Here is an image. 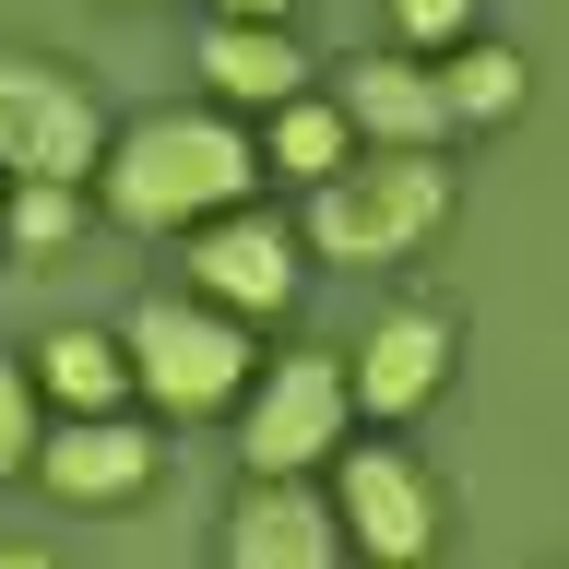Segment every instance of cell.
<instances>
[{
    "label": "cell",
    "mask_w": 569,
    "mask_h": 569,
    "mask_svg": "<svg viewBox=\"0 0 569 569\" xmlns=\"http://www.w3.org/2000/svg\"><path fill=\"white\" fill-rule=\"evenodd\" d=\"M345 416H356L345 368H332V356H284V368H249L238 451H249V475H309V462L345 451Z\"/></svg>",
    "instance_id": "277c9868"
},
{
    "label": "cell",
    "mask_w": 569,
    "mask_h": 569,
    "mask_svg": "<svg viewBox=\"0 0 569 569\" xmlns=\"http://www.w3.org/2000/svg\"><path fill=\"white\" fill-rule=\"evenodd\" d=\"M356 119V142H451V107H439V71L427 60H345V96H332Z\"/></svg>",
    "instance_id": "8fae6325"
},
{
    "label": "cell",
    "mask_w": 569,
    "mask_h": 569,
    "mask_svg": "<svg viewBox=\"0 0 569 569\" xmlns=\"http://www.w3.org/2000/svg\"><path fill=\"white\" fill-rule=\"evenodd\" d=\"M202 83H213V96H238V107H273V96L309 83V48H297V24H273V12H213Z\"/></svg>",
    "instance_id": "7c38bea8"
},
{
    "label": "cell",
    "mask_w": 569,
    "mask_h": 569,
    "mask_svg": "<svg viewBox=\"0 0 569 569\" xmlns=\"http://www.w3.org/2000/svg\"><path fill=\"white\" fill-rule=\"evenodd\" d=\"M249 178H261V142L226 119V107H167V119H142V131L107 142V213L131 226V238H178V226H202V213L249 202Z\"/></svg>",
    "instance_id": "6da1fadb"
},
{
    "label": "cell",
    "mask_w": 569,
    "mask_h": 569,
    "mask_svg": "<svg viewBox=\"0 0 569 569\" xmlns=\"http://www.w3.org/2000/svg\"><path fill=\"white\" fill-rule=\"evenodd\" d=\"M332 522H345V546L403 569V558L439 546V498H427V475L391 439H356V451H332Z\"/></svg>",
    "instance_id": "52a82bcc"
},
{
    "label": "cell",
    "mask_w": 569,
    "mask_h": 569,
    "mask_svg": "<svg viewBox=\"0 0 569 569\" xmlns=\"http://www.w3.org/2000/svg\"><path fill=\"white\" fill-rule=\"evenodd\" d=\"M119 345H131V391L167 403V416H226L249 391V368H261V356H249V320L213 309L202 284H190V297H142Z\"/></svg>",
    "instance_id": "3957f363"
},
{
    "label": "cell",
    "mask_w": 569,
    "mask_h": 569,
    "mask_svg": "<svg viewBox=\"0 0 569 569\" xmlns=\"http://www.w3.org/2000/svg\"><path fill=\"white\" fill-rule=\"evenodd\" d=\"M71 226H83V202H71V178H24V190H12V238H24V249H60Z\"/></svg>",
    "instance_id": "2e32d148"
},
{
    "label": "cell",
    "mask_w": 569,
    "mask_h": 569,
    "mask_svg": "<svg viewBox=\"0 0 569 569\" xmlns=\"http://www.w3.org/2000/svg\"><path fill=\"white\" fill-rule=\"evenodd\" d=\"M36 403H48V391H36V368H12V356H0V475H24V462H36Z\"/></svg>",
    "instance_id": "e0dca14e"
},
{
    "label": "cell",
    "mask_w": 569,
    "mask_h": 569,
    "mask_svg": "<svg viewBox=\"0 0 569 569\" xmlns=\"http://www.w3.org/2000/svg\"><path fill=\"white\" fill-rule=\"evenodd\" d=\"M213 12H273V24H284V12H297V0H213Z\"/></svg>",
    "instance_id": "d6986e66"
},
{
    "label": "cell",
    "mask_w": 569,
    "mask_h": 569,
    "mask_svg": "<svg viewBox=\"0 0 569 569\" xmlns=\"http://www.w3.org/2000/svg\"><path fill=\"white\" fill-rule=\"evenodd\" d=\"M226 558L238 569H332L345 558V522H332V498H309L297 475H249V498L226 510Z\"/></svg>",
    "instance_id": "30bf717a"
},
{
    "label": "cell",
    "mask_w": 569,
    "mask_h": 569,
    "mask_svg": "<svg viewBox=\"0 0 569 569\" xmlns=\"http://www.w3.org/2000/svg\"><path fill=\"white\" fill-rule=\"evenodd\" d=\"M391 24L416 48H451V36H475V0H391Z\"/></svg>",
    "instance_id": "ac0fdd59"
},
{
    "label": "cell",
    "mask_w": 569,
    "mask_h": 569,
    "mask_svg": "<svg viewBox=\"0 0 569 569\" xmlns=\"http://www.w3.org/2000/svg\"><path fill=\"white\" fill-rule=\"evenodd\" d=\"M36 487L60 498V510H131L154 487V439L131 427V403L60 416V427H36Z\"/></svg>",
    "instance_id": "ba28073f"
},
{
    "label": "cell",
    "mask_w": 569,
    "mask_h": 569,
    "mask_svg": "<svg viewBox=\"0 0 569 569\" xmlns=\"http://www.w3.org/2000/svg\"><path fill=\"white\" fill-rule=\"evenodd\" d=\"M439 380H451V309H439V297H403V309H380L368 332H356V356H345L356 416H380V427L427 416V403H439Z\"/></svg>",
    "instance_id": "8992f818"
},
{
    "label": "cell",
    "mask_w": 569,
    "mask_h": 569,
    "mask_svg": "<svg viewBox=\"0 0 569 569\" xmlns=\"http://www.w3.org/2000/svg\"><path fill=\"white\" fill-rule=\"evenodd\" d=\"M178 238H190V284H202L213 309H238V320H273L284 297H297V238H284L273 213L226 202V213H202V226H178Z\"/></svg>",
    "instance_id": "9c48e42d"
},
{
    "label": "cell",
    "mask_w": 569,
    "mask_h": 569,
    "mask_svg": "<svg viewBox=\"0 0 569 569\" xmlns=\"http://www.w3.org/2000/svg\"><path fill=\"white\" fill-rule=\"evenodd\" d=\"M533 71L522 48H498V36H451V60H439V107H451V131H498V119H522Z\"/></svg>",
    "instance_id": "5bb4252c"
},
{
    "label": "cell",
    "mask_w": 569,
    "mask_h": 569,
    "mask_svg": "<svg viewBox=\"0 0 569 569\" xmlns=\"http://www.w3.org/2000/svg\"><path fill=\"white\" fill-rule=\"evenodd\" d=\"M36 391L71 403V416H107V403H131V345L96 332V320H60V332L36 345Z\"/></svg>",
    "instance_id": "4fadbf2b"
},
{
    "label": "cell",
    "mask_w": 569,
    "mask_h": 569,
    "mask_svg": "<svg viewBox=\"0 0 569 569\" xmlns=\"http://www.w3.org/2000/svg\"><path fill=\"white\" fill-rule=\"evenodd\" d=\"M107 107L60 60H0V167L12 178H96Z\"/></svg>",
    "instance_id": "5b68a950"
},
{
    "label": "cell",
    "mask_w": 569,
    "mask_h": 569,
    "mask_svg": "<svg viewBox=\"0 0 569 569\" xmlns=\"http://www.w3.org/2000/svg\"><path fill=\"white\" fill-rule=\"evenodd\" d=\"M356 154V119L332 96H309V83H297V96H273V131H261V167H284V178H332Z\"/></svg>",
    "instance_id": "9a60e30c"
},
{
    "label": "cell",
    "mask_w": 569,
    "mask_h": 569,
    "mask_svg": "<svg viewBox=\"0 0 569 569\" xmlns=\"http://www.w3.org/2000/svg\"><path fill=\"white\" fill-rule=\"evenodd\" d=\"M439 213H451L439 142H368L332 178H309V238L332 261H403V249L439 238Z\"/></svg>",
    "instance_id": "7a4b0ae2"
}]
</instances>
